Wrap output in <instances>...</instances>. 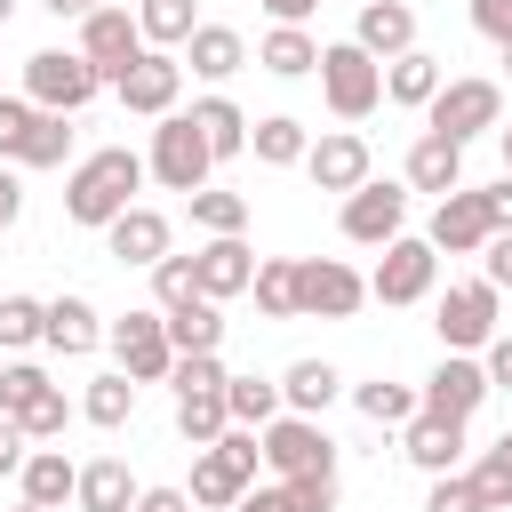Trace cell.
I'll return each instance as SVG.
<instances>
[{"label": "cell", "mask_w": 512, "mask_h": 512, "mask_svg": "<svg viewBox=\"0 0 512 512\" xmlns=\"http://www.w3.org/2000/svg\"><path fill=\"white\" fill-rule=\"evenodd\" d=\"M136 184H144V160H136L128 144H104V152L72 160V176H64V216L104 232L120 208H136Z\"/></svg>", "instance_id": "6da1fadb"}, {"label": "cell", "mask_w": 512, "mask_h": 512, "mask_svg": "<svg viewBox=\"0 0 512 512\" xmlns=\"http://www.w3.org/2000/svg\"><path fill=\"white\" fill-rule=\"evenodd\" d=\"M320 96H328L336 120H368L384 104V64L352 40H336V48H320Z\"/></svg>", "instance_id": "7a4b0ae2"}, {"label": "cell", "mask_w": 512, "mask_h": 512, "mask_svg": "<svg viewBox=\"0 0 512 512\" xmlns=\"http://www.w3.org/2000/svg\"><path fill=\"white\" fill-rule=\"evenodd\" d=\"M424 128L448 144H472V136L504 128V88L496 80H440V96L424 104Z\"/></svg>", "instance_id": "3957f363"}, {"label": "cell", "mask_w": 512, "mask_h": 512, "mask_svg": "<svg viewBox=\"0 0 512 512\" xmlns=\"http://www.w3.org/2000/svg\"><path fill=\"white\" fill-rule=\"evenodd\" d=\"M96 88H104V80L80 64V48H40V56H24V104H32V112H64V120H72Z\"/></svg>", "instance_id": "277c9868"}, {"label": "cell", "mask_w": 512, "mask_h": 512, "mask_svg": "<svg viewBox=\"0 0 512 512\" xmlns=\"http://www.w3.org/2000/svg\"><path fill=\"white\" fill-rule=\"evenodd\" d=\"M208 168H216V160H208V144H200V128H192V112H168V120L152 128L144 176H160L168 192H184V200H192V192L208 184Z\"/></svg>", "instance_id": "5b68a950"}, {"label": "cell", "mask_w": 512, "mask_h": 512, "mask_svg": "<svg viewBox=\"0 0 512 512\" xmlns=\"http://www.w3.org/2000/svg\"><path fill=\"white\" fill-rule=\"evenodd\" d=\"M368 304V280L352 272V264H336V256H296V320L312 312V320H352Z\"/></svg>", "instance_id": "8992f818"}, {"label": "cell", "mask_w": 512, "mask_h": 512, "mask_svg": "<svg viewBox=\"0 0 512 512\" xmlns=\"http://www.w3.org/2000/svg\"><path fill=\"white\" fill-rule=\"evenodd\" d=\"M256 448H264V464H272L280 480H304V472H336V440L320 432V416H272V424L256 432Z\"/></svg>", "instance_id": "52a82bcc"}, {"label": "cell", "mask_w": 512, "mask_h": 512, "mask_svg": "<svg viewBox=\"0 0 512 512\" xmlns=\"http://www.w3.org/2000/svg\"><path fill=\"white\" fill-rule=\"evenodd\" d=\"M104 344H112V360H120L128 384H160V376L176 368V352H168V320H160V312H120V320L104 328Z\"/></svg>", "instance_id": "ba28073f"}, {"label": "cell", "mask_w": 512, "mask_h": 512, "mask_svg": "<svg viewBox=\"0 0 512 512\" xmlns=\"http://www.w3.org/2000/svg\"><path fill=\"white\" fill-rule=\"evenodd\" d=\"M432 280H440V256H432V240H384V264L368 272V296L376 304H424L432 296Z\"/></svg>", "instance_id": "9c48e42d"}, {"label": "cell", "mask_w": 512, "mask_h": 512, "mask_svg": "<svg viewBox=\"0 0 512 512\" xmlns=\"http://www.w3.org/2000/svg\"><path fill=\"white\" fill-rule=\"evenodd\" d=\"M136 56H144V32H136L128 8H96V16H80V64H88L96 80H120Z\"/></svg>", "instance_id": "30bf717a"}, {"label": "cell", "mask_w": 512, "mask_h": 512, "mask_svg": "<svg viewBox=\"0 0 512 512\" xmlns=\"http://www.w3.org/2000/svg\"><path fill=\"white\" fill-rule=\"evenodd\" d=\"M432 328H440L448 352H480V344L496 336V288H488V280H456V288L440 296Z\"/></svg>", "instance_id": "8fae6325"}, {"label": "cell", "mask_w": 512, "mask_h": 512, "mask_svg": "<svg viewBox=\"0 0 512 512\" xmlns=\"http://www.w3.org/2000/svg\"><path fill=\"white\" fill-rule=\"evenodd\" d=\"M400 224H408V184H360V192H344V240H360V248H384V240H400Z\"/></svg>", "instance_id": "7c38bea8"}, {"label": "cell", "mask_w": 512, "mask_h": 512, "mask_svg": "<svg viewBox=\"0 0 512 512\" xmlns=\"http://www.w3.org/2000/svg\"><path fill=\"white\" fill-rule=\"evenodd\" d=\"M424 240H432V256H480V248L496 240V232H488V208H480V192H472V184L440 192V208H432Z\"/></svg>", "instance_id": "4fadbf2b"}, {"label": "cell", "mask_w": 512, "mask_h": 512, "mask_svg": "<svg viewBox=\"0 0 512 512\" xmlns=\"http://www.w3.org/2000/svg\"><path fill=\"white\" fill-rule=\"evenodd\" d=\"M112 88H120V104H128V112L168 120V112H176V88H184V64H176L168 48H144V56H136V64H128Z\"/></svg>", "instance_id": "5bb4252c"}, {"label": "cell", "mask_w": 512, "mask_h": 512, "mask_svg": "<svg viewBox=\"0 0 512 512\" xmlns=\"http://www.w3.org/2000/svg\"><path fill=\"white\" fill-rule=\"evenodd\" d=\"M416 400H424V416H456V424H464V416L488 400V368H480L472 352H448V360L424 376V392H416Z\"/></svg>", "instance_id": "9a60e30c"}, {"label": "cell", "mask_w": 512, "mask_h": 512, "mask_svg": "<svg viewBox=\"0 0 512 512\" xmlns=\"http://www.w3.org/2000/svg\"><path fill=\"white\" fill-rule=\"evenodd\" d=\"M304 168H312L320 192H360V184H368V136H360V128H336V136H320V144L304 152Z\"/></svg>", "instance_id": "2e32d148"}, {"label": "cell", "mask_w": 512, "mask_h": 512, "mask_svg": "<svg viewBox=\"0 0 512 512\" xmlns=\"http://www.w3.org/2000/svg\"><path fill=\"white\" fill-rule=\"evenodd\" d=\"M352 48H368V56H408L416 48V8L408 0H360V24H352Z\"/></svg>", "instance_id": "e0dca14e"}, {"label": "cell", "mask_w": 512, "mask_h": 512, "mask_svg": "<svg viewBox=\"0 0 512 512\" xmlns=\"http://www.w3.org/2000/svg\"><path fill=\"white\" fill-rule=\"evenodd\" d=\"M104 248H112L120 264H160V256H168V216L136 200V208H120V216L104 224Z\"/></svg>", "instance_id": "ac0fdd59"}, {"label": "cell", "mask_w": 512, "mask_h": 512, "mask_svg": "<svg viewBox=\"0 0 512 512\" xmlns=\"http://www.w3.org/2000/svg\"><path fill=\"white\" fill-rule=\"evenodd\" d=\"M40 344H48V352H64V360H72V352H96V344H104L96 304H88V296H56V304L40 312Z\"/></svg>", "instance_id": "d6986e66"}, {"label": "cell", "mask_w": 512, "mask_h": 512, "mask_svg": "<svg viewBox=\"0 0 512 512\" xmlns=\"http://www.w3.org/2000/svg\"><path fill=\"white\" fill-rule=\"evenodd\" d=\"M192 264H200V296H208V304H224V296H240V288L256 280V256H248L240 232H232V240H208Z\"/></svg>", "instance_id": "ffe728a7"}, {"label": "cell", "mask_w": 512, "mask_h": 512, "mask_svg": "<svg viewBox=\"0 0 512 512\" xmlns=\"http://www.w3.org/2000/svg\"><path fill=\"white\" fill-rule=\"evenodd\" d=\"M456 456H464V424H456V416H424V408H416V416H408V464L440 480V472H456Z\"/></svg>", "instance_id": "44dd1931"}, {"label": "cell", "mask_w": 512, "mask_h": 512, "mask_svg": "<svg viewBox=\"0 0 512 512\" xmlns=\"http://www.w3.org/2000/svg\"><path fill=\"white\" fill-rule=\"evenodd\" d=\"M464 184V144H448V136H416L408 144V192H456Z\"/></svg>", "instance_id": "7402d4cb"}, {"label": "cell", "mask_w": 512, "mask_h": 512, "mask_svg": "<svg viewBox=\"0 0 512 512\" xmlns=\"http://www.w3.org/2000/svg\"><path fill=\"white\" fill-rule=\"evenodd\" d=\"M136 480H128V464L120 456H96V464H80V488H72V504L80 512H136Z\"/></svg>", "instance_id": "603a6c76"}, {"label": "cell", "mask_w": 512, "mask_h": 512, "mask_svg": "<svg viewBox=\"0 0 512 512\" xmlns=\"http://www.w3.org/2000/svg\"><path fill=\"white\" fill-rule=\"evenodd\" d=\"M192 128H200L208 160H240V152H248V112H240L232 96H200V104H192Z\"/></svg>", "instance_id": "cb8c5ba5"}, {"label": "cell", "mask_w": 512, "mask_h": 512, "mask_svg": "<svg viewBox=\"0 0 512 512\" xmlns=\"http://www.w3.org/2000/svg\"><path fill=\"white\" fill-rule=\"evenodd\" d=\"M16 480H24V504H40V512H56V504H64L72 488H80V464H72L64 448H32Z\"/></svg>", "instance_id": "d4e9b609"}, {"label": "cell", "mask_w": 512, "mask_h": 512, "mask_svg": "<svg viewBox=\"0 0 512 512\" xmlns=\"http://www.w3.org/2000/svg\"><path fill=\"white\" fill-rule=\"evenodd\" d=\"M184 64H192L200 80H232V72L248 64V40H240L232 24H200V32L184 40Z\"/></svg>", "instance_id": "484cf974"}, {"label": "cell", "mask_w": 512, "mask_h": 512, "mask_svg": "<svg viewBox=\"0 0 512 512\" xmlns=\"http://www.w3.org/2000/svg\"><path fill=\"white\" fill-rule=\"evenodd\" d=\"M256 64H264L272 80H304V72H320V40H312L304 24H272L264 48H256Z\"/></svg>", "instance_id": "4316f807"}, {"label": "cell", "mask_w": 512, "mask_h": 512, "mask_svg": "<svg viewBox=\"0 0 512 512\" xmlns=\"http://www.w3.org/2000/svg\"><path fill=\"white\" fill-rule=\"evenodd\" d=\"M440 80H448V72H440V56H424V48H408V56L384 64V96L408 104V112H424V104L440 96Z\"/></svg>", "instance_id": "83f0119b"}, {"label": "cell", "mask_w": 512, "mask_h": 512, "mask_svg": "<svg viewBox=\"0 0 512 512\" xmlns=\"http://www.w3.org/2000/svg\"><path fill=\"white\" fill-rule=\"evenodd\" d=\"M168 320V352L184 360V352H224V312L208 304V296H192V304H176V312H160Z\"/></svg>", "instance_id": "f1b7e54d"}, {"label": "cell", "mask_w": 512, "mask_h": 512, "mask_svg": "<svg viewBox=\"0 0 512 512\" xmlns=\"http://www.w3.org/2000/svg\"><path fill=\"white\" fill-rule=\"evenodd\" d=\"M336 384H344V376H336L328 360H296V368L280 376V416H320V408L336 400Z\"/></svg>", "instance_id": "f546056e"}, {"label": "cell", "mask_w": 512, "mask_h": 512, "mask_svg": "<svg viewBox=\"0 0 512 512\" xmlns=\"http://www.w3.org/2000/svg\"><path fill=\"white\" fill-rule=\"evenodd\" d=\"M224 416H232L240 432H264V424L280 416V384H272V376H224Z\"/></svg>", "instance_id": "4dcf8cb0"}, {"label": "cell", "mask_w": 512, "mask_h": 512, "mask_svg": "<svg viewBox=\"0 0 512 512\" xmlns=\"http://www.w3.org/2000/svg\"><path fill=\"white\" fill-rule=\"evenodd\" d=\"M136 32H144V48H184L200 32V8L192 0H136Z\"/></svg>", "instance_id": "1f68e13d"}, {"label": "cell", "mask_w": 512, "mask_h": 512, "mask_svg": "<svg viewBox=\"0 0 512 512\" xmlns=\"http://www.w3.org/2000/svg\"><path fill=\"white\" fill-rule=\"evenodd\" d=\"M248 152H256L264 168H296V160L312 152V136H304V120L272 112V120H256V128H248Z\"/></svg>", "instance_id": "d6a6232c"}, {"label": "cell", "mask_w": 512, "mask_h": 512, "mask_svg": "<svg viewBox=\"0 0 512 512\" xmlns=\"http://www.w3.org/2000/svg\"><path fill=\"white\" fill-rule=\"evenodd\" d=\"M176 432H184L192 448H216V440L232 432V416H224V392H176Z\"/></svg>", "instance_id": "836d02e7"}, {"label": "cell", "mask_w": 512, "mask_h": 512, "mask_svg": "<svg viewBox=\"0 0 512 512\" xmlns=\"http://www.w3.org/2000/svg\"><path fill=\"white\" fill-rule=\"evenodd\" d=\"M80 416H88V424H104V432H120V424L136 416V384H128L120 368H112V376H96V384L80 392Z\"/></svg>", "instance_id": "e575fe53"}, {"label": "cell", "mask_w": 512, "mask_h": 512, "mask_svg": "<svg viewBox=\"0 0 512 512\" xmlns=\"http://www.w3.org/2000/svg\"><path fill=\"white\" fill-rule=\"evenodd\" d=\"M256 312L264 320H296V256H272V264H256Z\"/></svg>", "instance_id": "d590c367"}, {"label": "cell", "mask_w": 512, "mask_h": 512, "mask_svg": "<svg viewBox=\"0 0 512 512\" xmlns=\"http://www.w3.org/2000/svg\"><path fill=\"white\" fill-rule=\"evenodd\" d=\"M64 160H72V128H64V112H40L24 152H16V168H64Z\"/></svg>", "instance_id": "8d00e7d4"}, {"label": "cell", "mask_w": 512, "mask_h": 512, "mask_svg": "<svg viewBox=\"0 0 512 512\" xmlns=\"http://www.w3.org/2000/svg\"><path fill=\"white\" fill-rule=\"evenodd\" d=\"M192 224H200L208 240H232V232L248 224V200H240V192H216V184H200V192H192Z\"/></svg>", "instance_id": "74e56055"}, {"label": "cell", "mask_w": 512, "mask_h": 512, "mask_svg": "<svg viewBox=\"0 0 512 512\" xmlns=\"http://www.w3.org/2000/svg\"><path fill=\"white\" fill-rule=\"evenodd\" d=\"M192 296H200V264L168 248V256L152 264V312H176V304H192Z\"/></svg>", "instance_id": "f35d334b"}, {"label": "cell", "mask_w": 512, "mask_h": 512, "mask_svg": "<svg viewBox=\"0 0 512 512\" xmlns=\"http://www.w3.org/2000/svg\"><path fill=\"white\" fill-rule=\"evenodd\" d=\"M352 408H360L368 424H408V416H416L424 400H416L408 384H392V376H376V384H360V392H352Z\"/></svg>", "instance_id": "ab89813d"}, {"label": "cell", "mask_w": 512, "mask_h": 512, "mask_svg": "<svg viewBox=\"0 0 512 512\" xmlns=\"http://www.w3.org/2000/svg\"><path fill=\"white\" fill-rule=\"evenodd\" d=\"M40 392H48V368H32V360H8L0 368V416H24Z\"/></svg>", "instance_id": "60d3db41"}, {"label": "cell", "mask_w": 512, "mask_h": 512, "mask_svg": "<svg viewBox=\"0 0 512 512\" xmlns=\"http://www.w3.org/2000/svg\"><path fill=\"white\" fill-rule=\"evenodd\" d=\"M16 424H24V440H64V424H72V400L48 384V392H40V400H32Z\"/></svg>", "instance_id": "b9f144b4"}, {"label": "cell", "mask_w": 512, "mask_h": 512, "mask_svg": "<svg viewBox=\"0 0 512 512\" xmlns=\"http://www.w3.org/2000/svg\"><path fill=\"white\" fill-rule=\"evenodd\" d=\"M40 312H48V304H32V296H0V352L40 344Z\"/></svg>", "instance_id": "7bdbcfd3"}, {"label": "cell", "mask_w": 512, "mask_h": 512, "mask_svg": "<svg viewBox=\"0 0 512 512\" xmlns=\"http://www.w3.org/2000/svg\"><path fill=\"white\" fill-rule=\"evenodd\" d=\"M168 376H176V392H224V376H232V368H224L216 352H184Z\"/></svg>", "instance_id": "ee69618b"}, {"label": "cell", "mask_w": 512, "mask_h": 512, "mask_svg": "<svg viewBox=\"0 0 512 512\" xmlns=\"http://www.w3.org/2000/svg\"><path fill=\"white\" fill-rule=\"evenodd\" d=\"M32 120H40V112H32L24 96H0V160H16V152H24V136H32Z\"/></svg>", "instance_id": "f6af8a7d"}, {"label": "cell", "mask_w": 512, "mask_h": 512, "mask_svg": "<svg viewBox=\"0 0 512 512\" xmlns=\"http://www.w3.org/2000/svg\"><path fill=\"white\" fill-rule=\"evenodd\" d=\"M424 512H480V488H472L464 472H440L432 496H424Z\"/></svg>", "instance_id": "bcb514c9"}, {"label": "cell", "mask_w": 512, "mask_h": 512, "mask_svg": "<svg viewBox=\"0 0 512 512\" xmlns=\"http://www.w3.org/2000/svg\"><path fill=\"white\" fill-rule=\"evenodd\" d=\"M296 496V512H336V472H304V480H280Z\"/></svg>", "instance_id": "7dc6e473"}, {"label": "cell", "mask_w": 512, "mask_h": 512, "mask_svg": "<svg viewBox=\"0 0 512 512\" xmlns=\"http://www.w3.org/2000/svg\"><path fill=\"white\" fill-rule=\"evenodd\" d=\"M480 280H488V288H512V232H496V240L480 248Z\"/></svg>", "instance_id": "c3c4849f"}, {"label": "cell", "mask_w": 512, "mask_h": 512, "mask_svg": "<svg viewBox=\"0 0 512 512\" xmlns=\"http://www.w3.org/2000/svg\"><path fill=\"white\" fill-rule=\"evenodd\" d=\"M480 368H488V392H512V336H488L480 344Z\"/></svg>", "instance_id": "681fc988"}, {"label": "cell", "mask_w": 512, "mask_h": 512, "mask_svg": "<svg viewBox=\"0 0 512 512\" xmlns=\"http://www.w3.org/2000/svg\"><path fill=\"white\" fill-rule=\"evenodd\" d=\"M472 24H480L496 48H512V0H472Z\"/></svg>", "instance_id": "f907efd6"}, {"label": "cell", "mask_w": 512, "mask_h": 512, "mask_svg": "<svg viewBox=\"0 0 512 512\" xmlns=\"http://www.w3.org/2000/svg\"><path fill=\"white\" fill-rule=\"evenodd\" d=\"M480 208H488V232H512V176H496L480 192Z\"/></svg>", "instance_id": "816d5d0a"}, {"label": "cell", "mask_w": 512, "mask_h": 512, "mask_svg": "<svg viewBox=\"0 0 512 512\" xmlns=\"http://www.w3.org/2000/svg\"><path fill=\"white\" fill-rule=\"evenodd\" d=\"M24 456H32V448H24V424H16V416H0V480H8V472H24Z\"/></svg>", "instance_id": "f5cc1de1"}, {"label": "cell", "mask_w": 512, "mask_h": 512, "mask_svg": "<svg viewBox=\"0 0 512 512\" xmlns=\"http://www.w3.org/2000/svg\"><path fill=\"white\" fill-rule=\"evenodd\" d=\"M232 512H296V496H288V488H248Z\"/></svg>", "instance_id": "db71d44e"}, {"label": "cell", "mask_w": 512, "mask_h": 512, "mask_svg": "<svg viewBox=\"0 0 512 512\" xmlns=\"http://www.w3.org/2000/svg\"><path fill=\"white\" fill-rule=\"evenodd\" d=\"M136 512H192V496H184V488H144Z\"/></svg>", "instance_id": "11a10c76"}, {"label": "cell", "mask_w": 512, "mask_h": 512, "mask_svg": "<svg viewBox=\"0 0 512 512\" xmlns=\"http://www.w3.org/2000/svg\"><path fill=\"white\" fill-rule=\"evenodd\" d=\"M312 8H320V0H264V16H272V24H304Z\"/></svg>", "instance_id": "9f6ffc18"}, {"label": "cell", "mask_w": 512, "mask_h": 512, "mask_svg": "<svg viewBox=\"0 0 512 512\" xmlns=\"http://www.w3.org/2000/svg\"><path fill=\"white\" fill-rule=\"evenodd\" d=\"M16 208H24V184H16V176H8V168H0V232H8V224H16Z\"/></svg>", "instance_id": "6f0895ef"}, {"label": "cell", "mask_w": 512, "mask_h": 512, "mask_svg": "<svg viewBox=\"0 0 512 512\" xmlns=\"http://www.w3.org/2000/svg\"><path fill=\"white\" fill-rule=\"evenodd\" d=\"M40 8H48V16H72V24H80V16H96L104 0H40Z\"/></svg>", "instance_id": "680465c9"}, {"label": "cell", "mask_w": 512, "mask_h": 512, "mask_svg": "<svg viewBox=\"0 0 512 512\" xmlns=\"http://www.w3.org/2000/svg\"><path fill=\"white\" fill-rule=\"evenodd\" d=\"M488 464H496V472H504V480H512V432H504V440H496V448H488Z\"/></svg>", "instance_id": "91938a15"}, {"label": "cell", "mask_w": 512, "mask_h": 512, "mask_svg": "<svg viewBox=\"0 0 512 512\" xmlns=\"http://www.w3.org/2000/svg\"><path fill=\"white\" fill-rule=\"evenodd\" d=\"M496 136H504V176H512V128H496Z\"/></svg>", "instance_id": "94428289"}, {"label": "cell", "mask_w": 512, "mask_h": 512, "mask_svg": "<svg viewBox=\"0 0 512 512\" xmlns=\"http://www.w3.org/2000/svg\"><path fill=\"white\" fill-rule=\"evenodd\" d=\"M8 16H16V0H0V24H8Z\"/></svg>", "instance_id": "6125c7cd"}, {"label": "cell", "mask_w": 512, "mask_h": 512, "mask_svg": "<svg viewBox=\"0 0 512 512\" xmlns=\"http://www.w3.org/2000/svg\"><path fill=\"white\" fill-rule=\"evenodd\" d=\"M504 72H512V48H504Z\"/></svg>", "instance_id": "be15d7a7"}, {"label": "cell", "mask_w": 512, "mask_h": 512, "mask_svg": "<svg viewBox=\"0 0 512 512\" xmlns=\"http://www.w3.org/2000/svg\"><path fill=\"white\" fill-rule=\"evenodd\" d=\"M16 512H40V504H16Z\"/></svg>", "instance_id": "e7e4bbea"}]
</instances>
